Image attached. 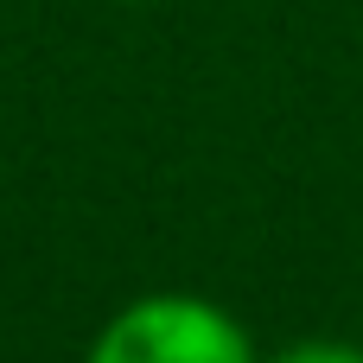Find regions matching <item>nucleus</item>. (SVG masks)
<instances>
[{"mask_svg":"<svg viewBox=\"0 0 363 363\" xmlns=\"http://www.w3.org/2000/svg\"><path fill=\"white\" fill-rule=\"evenodd\" d=\"M83 363H262L236 313L204 294H140L96 338Z\"/></svg>","mask_w":363,"mask_h":363,"instance_id":"obj_1","label":"nucleus"},{"mask_svg":"<svg viewBox=\"0 0 363 363\" xmlns=\"http://www.w3.org/2000/svg\"><path fill=\"white\" fill-rule=\"evenodd\" d=\"M262 363H363V345H351V338H294Z\"/></svg>","mask_w":363,"mask_h":363,"instance_id":"obj_2","label":"nucleus"},{"mask_svg":"<svg viewBox=\"0 0 363 363\" xmlns=\"http://www.w3.org/2000/svg\"><path fill=\"white\" fill-rule=\"evenodd\" d=\"M121 6H147V0H121Z\"/></svg>","mask_w":363,"mask_h":363,"instance_id":"obj_3","label":"nucleus"}]
</instances>
